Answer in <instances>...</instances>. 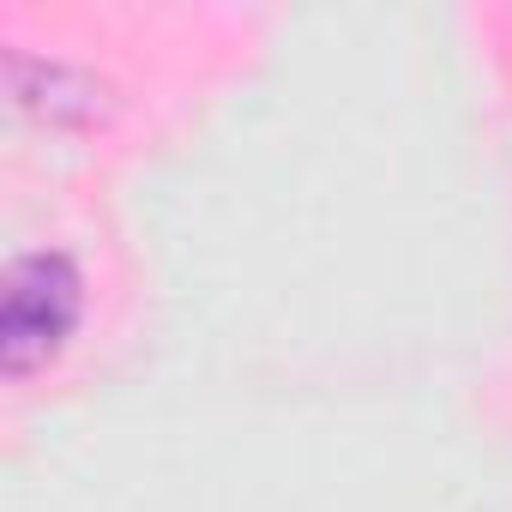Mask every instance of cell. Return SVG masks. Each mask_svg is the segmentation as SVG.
I'll list each match as a JSON object with an SVG mask.
<instances>
[{"instance_id": "1", "label": "cell", "mask_w": 512, "mask_h": 512, "mask_svg": "<svg viewBox=\"0 0 512 512\" xmlns=\"http://www.w3.org/2000/svg\"><path fill=\"white\" fill-rule=\"evenodd\" d=\"M79 308H85V284L67 253H55V247L19 253L7 266V296H0V368L13 380L43 368L73 338Z\"/></svg>"}, {"instance_id": "2", "label": "cell", "mask_w": 512, "mask_h": 512, "mask_svg": "<svg viewBox=\"0 0 512 512\" xmlns=\"http://www.w3.org/2000/svg\"><path fill=\"white\" fill-rule=\"evenodd\" d=\"M13 97L19 109L55 127H91L109 109V85L97 73L67 67V61H31V55H13Z\"/></svg>"}]
</instances>
